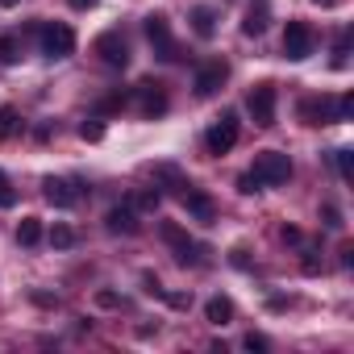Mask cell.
Wrapping results in <instances>:
<instances>
[{
	"instance_id": "9c48e42d",
	"label": "cell",
	"mask_w": 354,
	"mask_h": 354,
	"mask_svg": "<svg viewBox=\"0 0 354 354\" xmlns=\"http://www.w3.org/2000/svg\"><path fill=\"white\" fill-rule=\"evenodd\" d=\"M313 26L308 21H288V30H283V55L292 59V63H300V59H308L313 55Z\"/></svg>"
},
{
	"instance_id": "d4e9b609",
	"label": "cell",
	"mask_w": 354,
	"mask_h": 354,
	"mask_svg": "<svg viewBox=\"0 0 354 354\" xmlns=\"http://www.w3.org/2000/svg\"><path fill=\"white\" fill-rule=\"evenodd\" d=\"M125 100H129L125 92H109V96L96 104V113H113V109H125Z\"/></svg>"
},
{
	"instance_id": "6da1fadb",
	"label": "cell",
	"mask_w": 354,
	"mask_h": 354,
	"mask_svg": "<svg viewBox=\"0 0 354 354\" xmlns=\"http://www.w3.org/2000/svg\"><path fill=\"white\" fill-rule=\"evenodd\" d=\"M254 180H259L263 188L288 184V180H292V158L279 154V150H263V154L254 158Z\"/></svg>"
},
{
	"instance_id": "836d02e7",
	"label": "cell",
	"mask_w": 354,
	"mask_h": 354,
	"mask_svg": "<svg viewBox=\"0 0 354 354\" xmlns=\"http://www.w3.org/2000/svg\"><path fill=\"white\" fill-rule=\"evenodd\" d=\"M342 267H354V246H342Z\"/></svg>"
},
{
	"instance_id": "603a6c76",
	"label": "cell",
	"mask_w": 354,
	"mask_h": 354,
	"mask_svg": "<svg viewBox=\"0 0 354 354\" xmlns=\"http://www.w3.org/2000/svg\"><path fill=\"white\" fill-rule=\"evenodd\" d=\"M50 246L71 250V246H75V230H71V225H55V230H50Z\"/></svg>"
},
{
	"instance_id": "83f0119b",
	"label": "cell",
	"mask_w": 354,
	"mask_h": 354,
	"mask_svg": "<svg viewBox=\"0 0 354 354\" xmlns=\"http://www.w3.org/2000/svg\"><path fill=\"white\" fill-rule=\"evenodd\" d=\"M333 167L342 180H350V150H333Z\"/></svg>"
},
{
	"instance_id": "e0dca14e",
	"label": "cell",
	"mask_w": 354,
	"mask_h": 354,
	"mask_svg": "<svg viewBox=\"0 0 354 354\" xmlns=\"http://www.w3.org/2000/svg\"><path fill=\"white\" fill-rule=\"evenodd\" d=\"M192 30H196L201 38H213V34H217V13H213L209 5H196V9H192Z\"/></svg>"
},
{
	"instance_id": "277c9868",
	"label": "cell",
	"mask_w": 354,
	"mask_h": 354,
	"mask_svg": "<svg viewBox=\"0 0 354 354\" xmlns=\"http://www.w3.org/2000/svg\"><path fill=\"white\" fill-rule=\"evenodd\" d=\"M158 234H162V242H167V246L175 250V259H180L184 267H196V263H205L201 254H209V250H205L201 242H192V238H188V234H184L180 225H171V221H162V230H158Z\"/></svg>"
},
{
	"instance_id": "44dd1931",
	"label": "cell",
	"mask_w": 354,
	"mask_h": 354,
	"mask_svg": "<svg viewBox=\"0 0 354 354\" xmlns=\"http://www.w3.org/2000/svg\"><path fill=\"white\" fill-rule=\"evenodd\" d=\"M154 180H162L167 188H184V175H180V167H171V162H158V167H154Z\"/></svg>"
},
{
	"instance_id": "484cf974",
	"label": "cell",
	"mask_w": 354,
	"mask_h": 354,
	"mask_svg": "<svg viewBox=\"0 0 354 354\" xmlns=\"http://www.w3.org/2000/svg\"><path fill=\"white\" fill-rule=\"evenodd\" d=\"M80 138H84V142H100V138H104V125H100V121H84V125H80Z\"/></svg>"
},
{
	"instance_id": "3957f363",
	"label": "cell",
	"mask_w": 354,
	"mask_h": 354,
	"mask_svg": "<svg viewBox=\"0 0 354 354\" xmlns=\"http://www.w3.org/2000/svg\"><path fill=\"white\" fill-rule=\"evenodd\" d=\"M38 42H42L46 59H67L75 50V30L63 21H46V26H38Z\"/></svg>"
},
{
	"instance_id": "4316f807",
	"label": "cell",
	"mask_w": 354,
	"mask_h": 354,
	"mask_svg": "<svg viewBox=\"0 0 354 354\" xmlns=\"http://www.w3.org/2000/svg\"><path fill=\"white\" fill-rule=\"evenodd\" d=\"M238 192H246V196H254V192H263V184L254 180V171H246L242 180H238Z\"/></svg>"
},
{
	"instance_id": "d6986e66",
	"label": "cell",
	"mask_w": 354,
	"mask_h": 354,
	"mask_svg": "<svg viewBox=\"0 0 354 354\" xmlns=\"http://www.w3.org/2000/svg\"><path fill=\"white\" fill-rule=\"evenodd\" d=\"M129 205H133L138 213H154V209L162 205V192H154V188H142V192H133V196H129Z\"/></svg>"
},
{
	"instance_id": "7c38bea8",
	"label": "cell",
	"mask_w": 354,
	"mask_h": 354,
	"mask_svg": "<svg viewBox=\"0 0 354 354\" xmlns=\"http://www.w3.org/2000/svg\"><path fill=\"white\" fill-rule=\"evenodd\" d=\"M300 117L308 125H333L337 121V100L333 96H308V100H300Z\"/></svg>"
},
{
	"instance_id": "5bb4252c",
	"label": "cell",
	"mask_w": 354,
	"mask_h": 354,
	"mask_svg": "<svg viewBox=\"0 0 354 354\" xmlns=\"http://www.w3.org/2000/svg\"><path fill=\"white\" fill-rule=\"evenodd\" d=\"M104 230H109V234H125V238L138 234V230H142V225H138V209H133L129 201H125V205H113V209L104 213Z\"/></svg>"
},
{
	"instance_id": "7a4b0ae2",
	"label": "cell",
	"mask_w": 354,
	"mask_h": 354,
	"mask_svg": "<svg viewBox=\"0 0 354 354\" xmlns=\"http://www.w3.org/2000/svg\"><path fill=\"white\" fill-rule=\"evenodd\" d=\"M142 30H146L150 46H154V59H158V63H175V59H180V46H175L171 26H167V17H162V13H150V17L142 21Z\"/></svg>"
},
{
	"instance_id": "1f68e13d",
	"label": "cell",
	"mask_w": 354,
	"mask_h": 354,
	"mask_svg": "<svg viewBox=\"0 0 354 354\" xmlns=\"http://www.w3.org/2000/svg\"><path fill=\"white\" fill-rule=\"evenodd\" d=\"M279 242L296 246V242H300V230H296V225H283V230H279Z\"/></svg>"
},
{
	"instance_id": "8fae6325",
	"label": "cell",
	"mask_w": 354,
	"mask_h": 354,
	"mask_svg": "<svg viewBox=\"0 0 354 354\" xmlns=\"http://www.w3.org/2000/svg\"><path fill=\"white\" fill-rule=\"evenodd\" d=\"M184 209H188V217L192 221H201V225H213L217 221V205H213V196L209 192H201V188H192V184H184Z\"/></svg>"
},
{
	"instance_id": "f1b7e54d",
	"label": "cell",
	"mask_w": 354,
	"mask_h": 354,
	"mask_svg": "<svg viewBox=\"0 0 354 354\" xmlns=\"http://www.w3.org/2000/svg\"><path fill=\"white\" fill-rule=\"evenodd\" d=\"M321 217H325V225H329V230H342V213H337L333 205H325V209H321Z\"/></svg>"
},
{
	"instance_id": "52a82bcc",
	"label": "cell",
	"mask_w": 354,
	"mask_h": 354,
	"mask_svg": "<svg viewBox=\"0 0 354 354\" xmlns=\"http://www.w3.org/2000/svg\"><path fill=\"white\" fill-rule=\"evenodd\" d=\"M92 50L100 55V63H104V67H117V71H125V67H129V42H125V34H121V30L100 34Z\"/></svg>"
},
{
	"instance_id": "4dcf8cb0",
	"label": "cell",
	"mask_w": 354,
	"mask_h": 354,
	"mask_svg": "<svg viewBox=\"0 0 354 354\" xmlns=\"http://www.w3.org/2000/svg\"><path fill=\"white\" fill-rule=\"evenodd\" d=\"M242 346H246V350H267L271 342H267L263 333H246V342H242Z\"/></svg>"
},
{
	"instance_id": "30bf717a",
	"label": "cell",
	"mask_w": 354,
	"mask_h": 354,
	"mask_svg": "<svg viewBox=\"0 0 354 354\" xmlns=\"http://www.w3.org/2000/svg\"><path fill=\"white\" fill-rule=\"evenodd\" d=\"M225 80H230V63H225V59H209V63L196 67L192 88H196V96H217Z\"/></svg>"
},
{
	"instance_id": "e575fe53",
	"label": "cell",
	"mask_w": 354,
	"mask_h": 354,
	"mask_svg": "<svg viewBox=\"0 0 354 354\" xmlns=\"http://www.w3.org/2000/svg\"><path fill=\"white\" fill-rule=\"evenodd\" d=\"M67 5H71V9H80V13H84V9H92V5H96V0H67Z\"/></svg>"
},
{
	"instance_id": "ba28073f",
	"label": "cell",
	"mask_w": 354,
	"mask_h": 354,
	"mask_svg": "<svg viewBox=\"0 0 354 354\" xmlns=\"http://www.w3.org/2000/svg\"><path fill=\"white\" fill-rule=\"evenodd\" d=\"M275 100H279L275 84H259V88H250V96H246V109H250V117H254V125H259V129L275 125Z\"/></svg>"
},
{
	"instance_id": "5b68a950",
	"label": "cell",
	"mask_w": 354,
	"mask_h": 354,
	"mask_svg": "<svg viewBox=\"0 0 354 354\" xmlns=\"http://www.w3.org/2000/svg\"><path fill=\"white\" fill-rule=\"evenodd\" d=\"M205 146H209V154H225V150H234V146H238V113H234V109H230V113H221V117L209 125Z\"/></svg>"
},
{
	"instance_id": "9a60e30c",
	"label": "cell",
	"mask_w": 354,
	"mask_h": 354,
	"mask_svg": "<svg viewBox=\"0 0 354 354\" xmlns=\"http://www.w3.org/2000/svg\"><path fill=\"white\" fill-rule=\"evenodd\" d=\"M205 317H209L213 325H230V321H234V300H230V296H213V300L205 304Z\"/></svg>"
},
{
	"instance_id": "ac0fdd59",
	"label": "cell",
	"mask_w": 354,
	"mask_h": 354,
	"mask_svg": "<svg viewBox=\"0 0 354 354\" xmlns=\"http://www.w3.org/2000/svg\"><path fill=\"white\" fill-rule=\"evenodd\" d=\"M17 129H21V117H17V109H13V104H0V142H9Z\"/></svg>"
},
{
	"instance_id": "d6a6232c",
	"label": "cell",
	"mask_w": 354,
	"mask_h": 354,
	"mask_svg": "<svg viewBox=\"0 0 354 354\" xmlns=\"http://www.w3.org/2000/svg\"><path fill=\"white\" fill-rule=\"evenodd\" d=\"M304 271H308V275H317V271H321V259H317L313 250H308V259H304Z\"/></svg>"
},
{
	"instance_id": "7402d4cb",
	"label": "cell",
	"mask_w": 354,
	"mask_h": 354,
	"mask_svg": "<svg viewBox=\"0 0 354 354\" xmlns=\"http://www.w3.org/2000/svg\"><path fill=\"white\" fill-rule=\"evenodd\" d=\"M17 59H21V38L5 34L0 38V63H17Z\"/></svg>"
},
{
	"instance_id": "f546056e",
	"label": "cell",
	"mask_w": 354,
	"mask_h": 354,
	"mask_svg": "<svg viewBox=\"0 0 354 354\" xmlns=\"http://www.w3.org/2000/svg\"><path fill=\"white\" fill-rule=\"evenodd\" d=\"M96 304L100 308H121V296L117 292H96Z\"/></svg>"
},
{
	"instance_id": "4fadbf2b",
	"label": "cell",
	"mask_w": 354,
	"mask_h": 354,
	"mask_svg": "<svg viewBox=\"0 0 354 354\" xmlns=\"http://www.w3.org/2000/svg\"><path fill=\"white\" fill-rule=\"evenodd\" d=\"M133 96H138V104H142L146 117H162V113H167V92H162L158 80H142V84L133 88Z\"/></svg>"
},
{
	"instance_id": "8992f818",
	"label": "cell",
	"mask_w": 354,
	"mask_h": 354,
	"mask_svg": "<svg viewBox=\"0 0 354 354\" xmlns=\"http://www.w3.org/2000/svg\"><path fill=\"white\" fill-rule=\"evenodd\" d=\"M42 192H46V201H50L55 209H75L88 188H84L80 180H71V175H50V180L42 184Z\"/></svg>"
},
{
	"instance_id": "2e32d148",
	"label": "cell",
	"mask_w": 354,
	"mask_h": 354,
	"mask_svg": "<svg viewBox=\"0 0 354 354\" xmlns=\"http://www.w3.org/2000/svg\"><path fill=\"white\" fill-rule=\"evenodd\" d=\"M263 30H267V0L250 5V13H246V21H242V34H246V38H259Z\"/></svg>"
},
{
	"instance_id": "ffe728a7",
	"label": "cell",
	"mask_w": 354,
	"mask_h": 354,
	"mask_svg": "<svg viewBox=\"0 0 354 354\" xmlns=\"http://www.w3.org/2000/svg\"><path fill=\"white\" fill-rule=\"evenodd\" d=\"M17 242H21V246H38V242H42V221H38V217H26V221L17 225Z\"/></svg>"
},
{
	"instance_id": "cb8c5ba5",
	"label": "cell",
	"mask_w": 354,
	"mask_h": 354,
	"mask_svg": "<svg viewBox=\"0 0 354 354\" xmlns=\"http://www.w3.org/2000/svg\"><path fill=\"white\" fill-rule=\"evenodd\" d=\"M17 205V192H13V184H9V175L0 171V209H13Z\"/></svg>"
}]
</instances>
